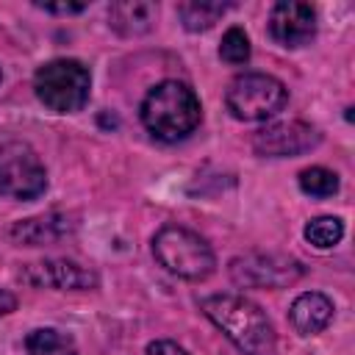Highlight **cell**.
<instances>
[{
    "mask_svg": "<svg viewBox=\"0 0 355 355\" xmlns=\"http://www.w3.org/2000/svg\"><path fill=\"white\" fill-rule=\"evenodd\" d=\"M36 6L50 14H80L86 8V3H36Z\"/></svg>",
    "mask_w": 355,
    "mask_h": 355,
    "instance_id": "cell-20",
    "label": "cell"
},
{
    "mask_svg": "<svg viewBox=\"0 0 355 355\" xmlns=\"http://www.w3.org/2000/svg\"><path fill=\"white\" fill-rule=\"evenodd\" d=\"M230 6L227 3H205V0H189L178 6V14L186 25V31H208Z\"/></svg>",
    "mask_w": 355,
    "mask_h": 355,
    "instance_id": "cell-15",
    "label": "cell"
},
{
    "mask_svg": "<svg viewBox=\"0 0 355 355\" xmlns=\"http://www.w3.org/2000/svg\"><path fill=\"white\" fill-rule=\"evenodd\" d=\"M300 189L311 197H333L338 191V175L324 166H308L300 172Z\"/></svg>",
    "mask_w": 355,
    "mask_h": 355,
    "instance_id": "cell-17",
    "label": "cell"
},
{
    "mask_svg": "<svg viewBox=\"0 0 355 355\" xmlns=\"http://www.w3.org/2000/svg\"><path fill=\"white\" fill-rule=\"evenodd\" d=\"M269 33L283 47H305L316 33V11L308 3H275L269 14Z\"/></svg>",
    "mask_w": 355,
    "mask_h": 355,
    "instance_id": "cell-9",
    "label": "cell"
},
{
    "mask_svg": "<svg viewBox=\"0 0 355 355\" xmlns=\"http://www.w3.org/2000/svg\"><path fill=\"white\" fill-rule=\"evenodd\" d=\"M288 103L286 86L266 72H244L236 75L225 92L227 111L241 122H261L283 111Z\"/></svg>",
    "mask_w": 355,
    "mask_h": 355,
    "instance_id": "cell-5",
    "label": "cell"
},
{
    "mask_svg": "<svg viewBox=\"0 0 355 355\" xmlns=\"http://www.w3.org/2000/svg\"><path fill=\"white\" fill-rule=\"evenodd\" d=\"M141 122L161 141L186 139L202 116L197 94L180 80H164L153 86L141 100Z\"/></svg>",
    "mask_w": 355,
    "mask_h": 355,
    "instance_id": "cell-2",
    "label": "cell"
},
{
    "mask_svg": "<svg viewBox=\"0 0 355 355\" xmlns=\"http://www.w3.org/2000/svg\"><path fill=\"white\" fill-rule=\"evenodd\" d=\"M69 230H72V222L64 214H47V216H31V219L17 222L11 227V239L28 247H39V244H50L61 239Z\"/></svg>",
    "mask_w": 355,
    "mask_h": 355,
    "instance_id": "cell-13",
    "label": "cell"
},
{
    "mask_svg": "<svg viewBox=\"0 0 355 355\" xmlns=\"http://www.w3.org/2000/svg\"><path fill=\"white\" fill-rule=\"evenodd\" d=\"M36 97L55 114H75L86 105L92 75L75 58H55L36 69L33 75Z\"/></svg>",
    "mask_w": 355,
    "mask_h": 355,
    "instance_id": "cell-4",
    "label": "cell"
},
{
    "mask_svg": "<svg viewBox=\"0 0 355 355\" xmlns=\"http://www.w3.org/2000/svg\"><path fill=\"white\" fill-rule=\"evenodd\" d=\"M147 355H189L183 347H178L175 341H166V338H161V341H153V344H147Z\"/></svg>",
    "mask_w": 355,
    "mask_h": 355,
    "instance_id": "cell-19",
    "label": "cell"
},
{
    "mask_svg": "<svg viewBox=\"0 0 355 355\" xmlns=\"http://www.w3.org/2000/svg\"><path fill=\"white\" fill-rule=\"evenodd\" d=\"M219 55L227 64H247V58H250V39H247V33L241 28H236V25L227 28L225 36H222V44H219Z\"/></svg>",
    "mask_w": 355,
    "mask_h": 355,
    "instance_id": "cell-18",
    "label": "cell"
},
{
    "mask_svg": "<svg viewBox=\"0 0 355 355\" xmlns=\"http://www.w3.org/2000/svg\"><path fill=\"white\" fill-rule=\"evenodd\" d=\"M22 277L33 286H50L58 291H78V288H94L97 286V275L75 261H42V263H31Z\"/></svg>",
    "mask_w": 355,
    "mask_h": 355,
    "instance_id": "cell-10",
    "label": "cell"
},
{
    "mask_svg": "<svg viewBox=\"0 0 355 355\" xmlns=\"http://www.w3.org/2000/svg\"><path fill=\"white\" fill-rule=\"evenodd\" d=\"M319 141H322V133L313 125L288 119V122H275L261 128L252 139V147L263 158H288V155L313 150Z\"/></svg>",
    "mask_w": 355,
    "mask_h": 355,
    "instance_id": "cell-8",
    "label": "cell"
},
{
    "mask_svg": "<svg viewBox=\"0 0 355 355\" xmlns=\"http://www.w3.org/2000/svg\"><path fill=\"white\" fill-rule=\"evenodd\" d=\"M108 19H111V28L116 33L139 36V33H147L155 25L158 6L147 3V0H122V3L108 6Z\"/></svg>",
    "mask_w": 355,
    "mask_h": 355,
    "instance_id": "cell-12",
    "label": "cell"
},
{
    "mask_svg": "<svg viewBox=\"0 0 355 355\" xmlns=\"http://www.w3.org/2000/svg\"><path fill=\"white\" fill-rule=\"evenodd\" d=\"M47 189V172L36 150L25 141L0 144V197L36 200Z\"/></svg>",
    "mask_w": 355,
    "mask_h": 355,
    "instance_id": "cell-6",
    "label": "cell"
},
{
    "mask_svg": "<svg viewBox=\"0 0 355 355\" xmlns=\"http://www.w3.org/2000/svg\"><path fill=\"white\" fill-rule=\"evenodd\" d=\"M153 252L166 272L183 280H205L216 266L211 244L183 225H164L153 236Z\"/></svg>",
    "mask_w": 355,
    "mask_h": 355,
    "instance_id": "cell-3",
    "label": "cell"
},
{
    "mask_svg": "<svg viewBox=\"0 0 355 355\" xmlns=\"http://www.w3.org/2000/svg\"><path fill=\"white\" fill-rule=\"evenodd\" d=\"M302 263L280 252H244L230 261V277L244 288H283L302 277Z\"/></svg>",
    "mask_w": 355,
    "mask_h": 355,
    "instance_id": "cell-7",
    "label": "cell"
},
{
    "mask_svg": "<svg viewBox=\"0 0 355 355\" xmlns=\"http://www.w3.org/2000/svg\"><path fill=\"white\" fill-rule=\"evenodd\" d=\"M17 308V297L11 294V291H6V288H0V316H6V313H11Z\"/></svg>",
    "mask_w": 355,
    "mask_h": 355,
    "instance_id": "cell-21",
    "label": "cell"
},
{
    "mask_svg": "<svg viewBox=\"0 0 355 355\" xmlns=\"http://www.w3.org/2000/svg\"><path fill=\"white\" fill-rule=\"evenodd\" d=\"M288 319L300 336H316L322 333L333 319V302L322 291H305L291 302Z\"/></svg>",
    "mask_w": 355,
    "mask_h": 355,
    "instance_id": "cell-11",
    "label": "cell"
},
{
    "mask_svg": "<svg viewBox=\"0 0 355 355\" xmlns=\"http://www.w3.org/2000/svg\"><path fill=\"white\" fill-rule=\"evenodd\" d=\"M25 349L28 355H78L75 341L53 327H39L25 338Z\"/></svg>",
    "mask_w": 355,
    "mask_h": 355,
    "instance_id": "cell-14",
    "label": "cell"
},
{
    "mask_svg": "<svg viewBox=\"0 0 355 355\" xmlns=\"http://www.w3.org/2000/svg\"><path fill=\"white\" fill-rule=\"evenodd\" d=\"M205 316L236 344L244 355H275L277 336L269 316L241 294H214L202 300Z\"/></svg>",
    "mask_w": 355,
    "mask_h": 355,
    "instance_id": "cell-1",
    "label": "cell"
},
{
    "mask_svg": "<svg viewBox=\"0 0 355 355\" xmlns=\"http://www.w3.org/2000/svg\"><path fill=\"white\" fill-rule=\"evenodd\" d=\"M344 236V225L338 216H316L305 225V239L316 247V250H330L341 241Z\"/></svg>",
    "mask_w": 355,
    "mask_h": 355,
    "instance_id": "cell-16",
    "label": "cell"
}]
</instances>
